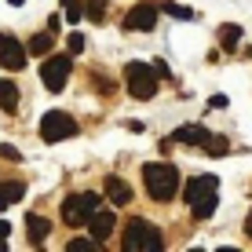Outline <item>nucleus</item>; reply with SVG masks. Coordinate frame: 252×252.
Masks as SVG:
<instances>
[{"instance_id":"nucleus-1","label":"nucleus","mask_w":252,"mask_h":252,"mask_svg":"<svg viewBox=\"0 0 252 252\" xmlns=\"http://www.w3.org/2000/svg\"><path fill=\"white\" fill-rule=\"evenodd\" d=\"M143 187L154 201H172L179 194V168L168 161H150L143 164Z\"/></svg>"},{"instance_id":"nucleus-2","label":"nucleus","mask_w":252,"mask_h":252,"mask_svg":"<svg viewBox=\"0 0 252 252\" xmlns=\"http://www.w3.org/2000/svg\"><path fill=\"white\" fill-rule=\"evenodd\" d=\"M121 249H125V252H161L164 238H161V230L154 227V223H146V220L135 216V220H128V227H125Z\"/></svg>"},{"instance_id":"nucleus-3","label":"nucleus","mask_w":252,"mask_h":252,"mask_svg":"<svg viewBox=\"0 0 252 252\" xmlns=\"http://www.w3.org/2000/svg\"><path fill=\"white\" fill-rule=\"evenodd\" d=\"M125 81H128V95L132 99H154L158 95V69L150 63H128L125 66Z\"/></svg>"},{"instance_id":"nucleus-4","label":"nucleus","mask_w":252,"mask_h":252,"mask_svg":"<svg viewBox=\"0 0 252 252\" xmlns=\"http://www.w3.org/2000/svg\"><path fill=\"white\" fill-rule=\"evenodd\" d=\"M99 212V194L84 190V194H69L63 201V223L66 227H88V220Z\"/></svg>"},{"instance_id":"nucleus-5","label":"nucleus","mask_w":252,"mask_h":252,"mask_svg":"<svg viewBox=\"0 0 252 252\" xmlns=\"http://www.w3.org/2000/svg\"><path fill=\"white\" fill-rule=\"evenodd\" d=\"M81 128H77V121L66 114V110H51V114H44V121H40V139L44 143H63V139H73Z\"/></svg>"},{"instance_id":"nucleus-6","label":"nucleus","mask_w":252,"mask_h":252,"mask_svg":"<svg viewBox=\"0 0 252 252\" xmlns=\"http://www.w3.org/2000/svg\"><path fill=\"white\" fill-rule=\"evenodd\" d=\"M69 69H73V55H51L40 63V81H44L48 92H63L66 81H69Z\"/></svg>"},{"instance_id":"nucleus-7","label":"nucleus","mask_w":252,"mask_h":252,"mask_svg":"<svg viewBox=\"0 0 252 252\" xmlns=\"http://www.w3.org/2000/svg\"><path fill=\"white\" fill-rule=\"evenodd\" d=\"M26 55H30V51H26V44L15 33H0V66L4 69H22Z\"/></svg>"},{"instance_id":"nucleus-8","label":"nucleus","mask_w":252,"mask_h":252,"mask_svg":"<svg viewBox=\"0 0 252 252\" xmlns=\"http://www.w3.org/2000/svg\"><path fill=\"white\" fill-rule=\"evenodd\" d=\"M216 190H220V179L216 176H197L183 187V197H187V205H197V201H205V197H212Z\"/></svg>"},{"instance_id":"nucleus-9","label":"nucleus","mask_w":252,"mask_h":252,"mask_svg":"<svg viewBox=\"0 0 252 252\" xmlns=\"http://www.w3.org/2000/svg\"><path fill=\"white\" fill-rule=\"evenodd\" d=\"M154 22H158V7L154 4H135L132 11L125 15V30H154Z\"/></svg>"},{"instance_id":"nucleus-10","label":"nucleus","mask_w":252,"mask_h":252,"mask_svg":"<svg viewBox=\"0 0 252 252\" xmlns=\"http://www.w3.org/2000/svg\"><path fill=\"white\" fill-rule=\"evenodd\" d=\"M168 139H172V143H187V146H208L212 132H208L205 125H183V128H176Z\"/></svg>"},{"instance_id":"nucleus-11","label":"nucleus","mask_w":252,"mask_h":252,"mask_svg":"<svg viewBox=\"0 0 252 252\" xmlns=\"http://www.w3.org/2000/svg\"><path fill=\"white\" fill-rule=\"evenodd\" d=\"M114 223H117V216H114V208H99V212L88 220V230H92V238L95 241H106L110 234H114Z\"/></svg>"},{"instance_id":"nucleus-12","label":"nucleus","mask_w":252,"mask_h":252,"mask_svg":"<svg viewBox=\"0 0 252 252\" xmlns=\"http://www.w3.org/2000/svg\"><path fill=\"white\" fill-rule=\"evenodd\" d=\"M26 234H30V241L40 249V245H44V238L51 234V223L44 220V216H26Z\"/></svg>"},{"instance_id":"nucleus-13","label":"nucleus","mask_w":252,"mask_h":252,"mask_svg":"<svg viewBox=\"0 0 252 252\" xmlns=\"http://www.w3.org/2000/svg\"><path fill=\"white\" fill-rule=\"evenodd\" d=\"M106 197H110L114 205H128V201H132V187H128L125 179L110 176V179H106Z\"/></svg>"},{"instance_id":"nucleus-14","label":"nucleus","mask_w":252,"mask_h":252,"mask_svg":"<svg viewBox=\"0 0 252 252\" xmlns=\"http://www.w3.org/2000/svg\"><path fill=\"white\" fill-rule=\"evenodd\" d=\"M51 48H55V33H37V37L26 40V51H30V55H37V59H44Z\"/></svg>"},{"instance_id":"nucleus-15","label":"nucleus","mask_w":252,"mask_h":252,"mask_svg":"<svg viewBox=\"0 0 252 252\" xmlns=\"http://www.w3.org/2000/svg\"><path fill=\"white\" fill-rule=\"evenodd\" d=\"M0 110H7V114L19 110V84L15 81H0Z\"/></svg>"},{"instance_id":"nucleus-16","label":"nucleus","mask_w":252,"mask_h":252,"mask_svg":"<svg viewBox=\"0 0 252 252\" xmlns=\"http://www.w3.org/2000/svg\"><path fill=\"white\" fill-rule=\"evenodd\" d=\"M26 194V183L22 179H11V183H0V212H4L11 201H19V197Z\"/></svg>"},{"instance_id":"nucleus-17","label":"nucleus","mask_w":252,"mask_h":252,"mask_svg":"<svg viewBox=\"0 0 252 252\" xmlns=\"http://www.w3.org/2000/svg\"><path fill=\"white\" fill-rule=\"evenodd\" d=\"M238 40H241V26H234V22L220 26V44L227 48V51H234V48H238Z\"/></svg>"},{"instance_id":"nucleus-18","label":"nucleus","mask_w":252,"mask_h":252,"mask_svg":"<svg viewBox=\"0 0 252 252\" xmlns=\"http://www.w3.org/2000/svg\"><path fill=\"white\" fill-rule=\"evenodd\" d=\"M216 205H220V197H205V201H197V205H190V212H194V220H212V212H216Z\"/></svg>"},{"instance_id":"nucleus-19","label":"nucleus","mask_w":252,"mask_h":252,"mask_svg":"<svg viewBox=\"0 0 252 252\" xmlns=\"http://www.w3.org/2000/svg\"><path fill=\"white\" fill-rule=\"evenodd\" d=\"M81 4H84V15H88L92 22L106 19V4H110V0H81Z\"/></svg>"},{"instance_id":"nucleus-20","label":"nucleus","mask_w":252,"mask_h":252,"mask_svg":"<svg viewBox=\"0 0 252 252\" xmlns=\"http://www.w3.org/2000/svg\"><path fill=\"white\" fill-rule=\"evenodd\" d=\"M227 150H230V143L223 135H212V139H208V146H205V154H212V158H223Z\"/></svg>"},{"instance_id":"nucleus-21","label":"nucleus","mask_w":252,"mask_h":252,"mask_svg":"<svg viewBox=\"0 0 252 252\" xmlns=\"http://www.w3.org/2000/svg\"><path fill=\"white\" fill-rule=\"evenodd\" d=\"M161 11L164 15H172V19H194V11H190V7H183V4H172V0H168V4H161Z\"/></svg>"},{"instance_id":"nucleus-22","label":"nucleus","mask_w":252,"mask_h":252,"mask_svg":"<svg viewBox=\"0 0 252 252\" xmlns=\"http://www.w3.org/2000/svg\"><path fill=\"white\" fill-rule=\"evenodd\" d=\"M84 44H88V40H84V33H69L66 51H69V55H81V51H84Z\"/></svg>"},{"instance_id":"nucleus-23","label":"nucleus","mask_w":252,"mask_h":252,"mask_svg":"<svg viewBox=\"0 0 252 252\" xmlns=\"http://www.w3.org/2000/svg\"><path fill=\"white\" fill-rule=\"evenodd\" d=\"M66 252H99V241H69V245H66Z\"/></svg>"},{"instance_id":"nucleus-24","label":"nucleus","mask_w":252,"mask_h":252,"mask_svg":"<svg viewBox=\"0 0 252 252\" xmlns=\"http://www.w3.org/2000/svg\"><path fill=\"white\" fill-rule=\"evenodd\" d=\"M0 158H4V161H11V164H19V161H22V154L15 150L11 143H4V146H0Z\"/></svg>"},{"instance_id":"nucleus-25","label":"nucleus","mask_w":252,"mask_h":252,"mask_svg":"<svg viewBox=\"0 0 252 252\" xmlns=\"http://www.w3.org/2000/svg\"><path fill=\"white\" fill-rule=\"evenodd\" d=\"M48 30H51V33L63 30V15H51V19H48Z\"/></svg>"},{"instance_id":"nucleus-26","label":"nucleus","mask_w":252,"mask_h":252,"mask_svg":"<svg viewBox=\"0 0 252 252\" xmlns=\"http://www.w3.org/2000/svg\"><path fill=\"white\" fill-rule=\"evenodd\" d=\"M154 69H158V77H172V69H168V63H161V59H158V63H154Z\"/></svg>"},{"instance_id":"nucleus-27","label":"nucleus","mask_w":252,"mask_h":252,"mask_svg":"<svg viewBox=\"0 0 252 252\" xmlns=\"http://www.w3.org/2000/svg\"><path fill=\"white\" fill-rule=\"evenodd\" d=\"M11 234V227H7V220H0V238H7Z\"/></svg>"},{"instance_id":"nucleus-28","label":"nucleus","mask_w":252,"mask_h":252,"mask_svg":"<svg viewBox=\"0 0 252 252\" xmlns=\"http://www.w3.org/2000/svg\"><path fill=\"white\" fill-rule=\"evenodd\" d=\"M245 234L252 238V208H249V220H245Z\"/></svg>"},{"instance_id":"nucleus-29","label":"nucleus","mask_w":252,"mask_h":252,"mask_svg":"<svg viewBox=\"0 0 252 252\" xmlns=\"http://www.w3.org/2000/svg\"><path fill=\"white\" fill-rule=\"evenodd\" d=\"M7 4H11V7H22V0H7Z\"/></svg>"}]
</instances>
